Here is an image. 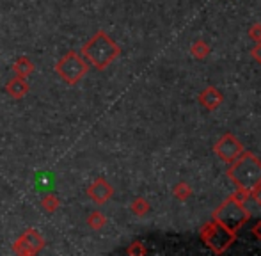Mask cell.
Segmentation results:
<instances>
[{
	"label": "cell",
	"instance_id": "6da1fadb",
	"mask_svg": "<svg viewBox=\"0 0 261 256\" xmlns=\"http://www.w3.org/2000/svg\"><path fill=\"white\" fill-rule=\"evenodd\" d=\"M226 173L238 191L251 192L256 185L261 184V160L254 153L244 151L229 164Z\"/></svg>",
	"mask_w": 261,
	"mask_h": 256
},
{
	"label": "cell",
	"instance_id": "7a4b0ae2",
	"mask_svg": "<svg viewBox=\"0 0 261 256\" xmlns=\"http://www.w3.org/2000/svg\"><path fill=\"white\" fill-rule=\"evenodd\" d=\"M121 56V46L107 34L105 31H98L86 45L82 46V57L96 69L109 68Z\"/></svg>",
	"mask_w": 261,
	"mask_h": 256
},
{
	"label": "cell",
	"instance_id": "3957f363",
	"mask_svg": "<svg viewBox=\"0 0 261 256\" xmlns=\"http://www.w3.org/2000/svg\"><path fill=\"white\" fill-rule=\"evenodd\" d=\"M247 197H249V192L238 191L237 189V192L231 194L226 201H222V204H219V207L213 210V214H212L213 221L222 222L224 226H227V228L237 232L238 228H242V226L251 219L249 210L244 207Z\"/></svg>",
	"mask_w": 261,
	"mask_h": 256
},
{
	"label": "cell",
	"instance_id": "277c9868",
	"mask_svg": "<svg viewBox=\"0 0 261 256\" xmlns=\"http://www.w3.org/2000/svg\"><path fill=\"white\" fill-rule=\"evenodd\" d=\"M201 240L213 251L215 254H222L229 249L237 240V232L219 221H212L201 229Z\"/></svg>",
	"mask_w": 261,
	"mask_h": 256
},
{
	"label": "cell",
	"instance_id": "5b68a950",
	"mask_svg": "<svg viewBox=\"0 0 261 256\" xmlns=\"http://www.w3.org/2000/svg\"><path fill=\"white\" fill-rule=\"evenodd\" d=\"M55 71L59 73V76H61L66 84L76 86V84L87 75L89 64H87V61L84 59L79 52L69 50V52L64 54V56L59 59V63L55 64Z\"/></svg>",
	"mask_w": 261,
	"mask_h": 256
},
{
	"label": "cell",
	"instance_id": "8992f818",
	"mask_svg": "<svg viewBox=\"0 0 261 256\" xmlns=\"http://www.w3.org/2000/svg\"><path fill=\"white\" fill-rule=\"evenodd\" d=\"M45 244H46V240L41 237V233H39L38 229L31 228L21 237H18L13 246V251L21 256H32V254H38L39 251L45 247Z\"/></svg>",
	"mask_w": 261,
	"mask_h": 256
},
{
	"label": "cell",
	"instance_id": "52a82bcc",
	"mask_svg": "<svg viewBox=\"0 0 261 256\" xmlns=\"http://www.w3.org/2000/svg\"><path fill=\"white\" fill-rule=\"evenodd\" d=\"M213 151H215V155L219 157L220 160L231 164L234 159H238L245 149H244V144L240 142V139H237L233 134H224L222 137L217 141V144L213 146Z\"/></svg>",
	"mask_w": 261,
	"mask_h": 256
},
{
	"label": "cell",
	"instance_id": "ba28073f",
	"mask_svg": "<svg viewBox=\"0 0 261 256\" xmlns=\"http://www.w3.org/2000/svg\"><path fill=\"white\" fill-rule=\"evenodd\" d=\"M87 196L96 204H103L114 196V187L105 178H96V180L91 184V187H87Z\"/></svg>",
	"mask_w": 261,
	"mask_h": 256
},
{
	"label": "cell",
	"instance_id": "9c48e42d",
	"mask_svg": "<svg viewBox=\"0 0 261 256\" xmlns=\"http://www.w3.org/2000/svg\"><path fill=\"white\" fill-rule=\"evenodd\" d=\"M197 100H199V104L203 105L206 111H217V109L222 105L224 96H222V93L217 89V87L208 86V87H204V89L201 91Z\"/></svg>",
	"mask_w": 261,
	"mask_h": 256
},
{
	"label": "cell",
	"instance_id": "30bf717a",
	"mask_svg": "<svg viewBox=\"0 0 261 256\" xmlns=\"http://www.w3.org/2000/svg\"><path fill=\"white\" fill-rule=\"evenodd\" d=\"M29 89H31V87H29L27 80H25L23 76H13V79L6 84L7 94H9L11 98H14V100H21V98L29 93Z\"/></svg>",
	"mask_w": 261,
	"mask_h": 256
},
{
	"label": "cell",
	"instance_id": "8fae6325",
	"mask_svg": "<svg viewBox=\"0 0 261 256\" xmlns=\"http://www.w3.org/2000/svg\"><path fill=\"white\" fill-rule=\"evenodd\" d=\"M34 69H36L34 63H32L29 57H20V59H16V63L13 64V71L16 73V76H23V79L32 75Z\"/></svg>",
	"mask_w": 261,
	"mask_h": 256
},
{
	"label": "cell",
	"instance_id": "7c38bea8",
	"mask_svg": "<svg viewBox=\"0 0 261 256\" xmlns=\"http://www.w3.org/2000/svg\"><path fill=\"white\" fill-rule=\"evenodd\" d=\"M210 52H212V48H210V45L206 41H203V39H197V41H194L192 45H190V54H192L197 61H204L210 56Z\"/></svg>",
	"mask_w": 261,
	"mask_h": 256
},
{
	"label": "cell",
	"instance_id": "4fadbf2b",
	"mask_svg": "<svg viewBox=\"0 0 261 256\" xmlns=\"http://www.w3.org/2000/svg\"><path fill=\"white\" fill-rule=\"evenodd\" d=\"M130 210H132V214L137 215V217H144V215L149 214L151 207H149V203L144 199V197H135L130 204Z\"/></svg>",
	"mask_w": 261,
	"mask_h": 256
},
{
	"label": "cell",
	"instance_id": "5bb4252c",
	"mask_svg": "<svg viewBox=\"0 0 261 256\" xmlns=\"http://www.w3.org/2000/svg\"><path fill=\"white\" fill-rule=\"evenodd\" d=\"M172 196L178 201H187L192 196V189H190V185L185 184V182H179V184H176L174 189H172Z\"/></svg>",
	"mask_w": 261,
	"mask_h": 256
},
{
	"label": "cell",
	"instance_id": "9a60e30c",
	"mask_svg": "<svg viewBox=\"0 0 261 256\" xmlns=\"http://www.w3.org/2000/svg\"><path fill=\"white\" fill-rule=\"evenodd\" d=\"M41 207H43V210H45V212L54 214V212L61 207V201H59V197L54 196V194H46V196L41 199Z\"/></svg>",
	"mask_w": 261,
	"mask_h": 256
},
{
	"label": "cell",
	"instance_id": "2e32d148",
	"mask_svg": "<svg viewBox=\"0 0 261 256\" xmlns=\"http://www.w3.org/2000/svg\"><path fill=\"white\" fill-rule=\"evenodd\" d=\"M87 224L93 229H101L107 224V217L101 212H93V214L87 217Z\"/></svg>",
	"mask_w": 261,
	"mask_h": 256
},
{
	"label": "cell",
	"instance_id": "e0dca14e",
	"mask_svg": "<svg viewBox=\"0 0 261 256\" xmlns=\"http://www.w3.org/2000/svg\"><path fill=\"white\" fill-rule=\"evenodd\" d=\"M249 38L254 39L256 43L261 41V23H254L249 27Z\"/></svg>",
	"mask_w": 261,
	"mask_h": 256
},
{
	"label": "cell",
	"instance_id": "ac0fdd59",
	"mask_svg": "<svg viewBox=\"0 0 261 256\" xmlns=\"http://www.w3.org/2000/svg\"><path fill=\"white\" fill-rule=\"evenodd\" d=\"M126 253L128 254H146V247L142 246L141 242H134V244H130V247L126 249Z\"/></svg>",
	"mask_w": 261,
	"mask_h": 256
},
{
	"label": "cell",
	"instance_id": "d6986e66",
	"mask_svg": "<svg viewBox=\"0 0 261 256\" xmlns=\"http://www.w3.org/2000/svg\"><path fill=\"white\" fill-rule=\"evenodd\" d=\"M249 196H251L252 199H254L256 203H258L259 207H261V184H259V185H256V187L252 189L251 192H249Z\"/></svg>",
	"mask_w": 261,
	"mask_h": 256
},
{
	"label": "cell",
	"instance_id": "ffe728a7",
	"mask_svg": "<svg viewBox=\"0 0 261 256\" xmlns=\"http://www.w3.org/2000/svg\"><path fill=\"white\" fill-rule=\"evenodd\" d=\"M251 56H252V59H256V63L261 66V41H258V45L251 50Z\"/></svg>",
	"mask_w": 261,
	"mask_h": 256
},
{
	"label": "cell",
	"instance_id": "44dd1931",
	"mask_svg": "<svg viewBox=\"0 0 261 256\" xmlns=\"http://www.w3.org/2000/svg\"><path fill=\"white\" fill-rule=\"evenodd\" d=\"M252 235H254V239H258V240H261V221H258L256 222L254 226H252Z\"/></svg>",
	"mask_w": 261,
	"mask_h": 256
}]
</instances>
